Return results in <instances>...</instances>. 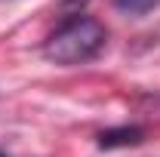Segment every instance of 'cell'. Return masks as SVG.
Listing matches in <instances>:
<instances>
[{
  "instance_id": "obj_2",
  "label": "cell",
  "mask_w": 160,
  "mask_h": 157,
  "mask_svg": "<svg viewBox=\"0 0 160 157\" xmlns=\"http://www.w3.org/2000/svg\"><path fill=\"white\" fill-rule=\"evenodd\" d=\"M145 139V129L139 126H114L99 133V148H126V145H139Z\"/></svg>"
},
{
  "instance_id": "obj_1",
  "label": "cell",
  "mask_w": 160,
  "mask_h": 157,
  "mask_svg": "<svg viewBox=\"0 0 160 157\" xmlns=\"http://www.w3.org/2000/svg\"><path fill=\"white\" fill-rule=\"evenodd\" d=\"M105 40H108V34H105V28L96 19L74 16V19H68L65 25H59L46 37L43 56L49 62H56V65H65V68L86 65V62H92L105 49Z\"/></svg>"
},
{
  "instance_id": "obj_3",
  "label": "cell",
  "mask_w": 160,
  "mask_h": 157,
  "mask_svg": "<svg viewBox=\"0 0 160 157\" xmlns=\"http://www.w3.org/2000/svg\"><path fill=\"white\" fill-rule=\"evenodd\" d=\"M123 16H132V19H142L148 13H154L160 6V0H111Z\"/></svg>"
},
{
  "instance_id": "obj_4",
  "label": "cell",
  "mask_w": 160,
  "mask_h": 157,
  "mask_svg": "<svg viewBox=\"0 0 160 157\" xmlns=\"http://www.w3.org/2000/svg\"><path fill=\"white\" fill-rule=\"evenodd\" d=\"M0 157H9V154H3V151H0Z\"/></svg>"
}]
</instances>
